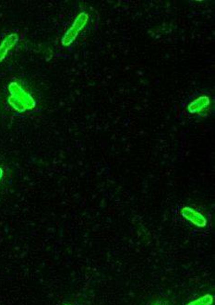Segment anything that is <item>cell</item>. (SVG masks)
<instances>
[{
	"label": "cell",
	"mask_w": 215,
	"mask_h": 305,
	"mask_svg": "<svg viewBox=\"0 0 215 305\" xmlns=\"http://www.w3.org/2000/svg\"><path fill=\"white\" fill-rule=\"evenodd\" d=\"M88 20H89V15L85 12H81L77 16L73 24L67 30V33H65V35L62 38L61 43L64 47H68L71 44H73L80 32L86 26Z\"/></svg>",
	"instance_id": "cell-2"
},
{
	"label": "cell",
	"mask_w": 215,
	"mask_h": 305,
	"mask_svg": "<svg viewBox=\"0 0 215 305\" xmlns=\"http://www.w3.org/2000/svg\"><path fill=\"white\" fill-rule=\"evenodd\" d=\"M213 301H214V297L210 294H206L202 296V298L189 303L188 305H211L213 304Z\"/></svg>",
	"instance_id": "cell-6"
},
{
	"label": "cell",
	"mask_w": 215,
	"mask_h": 305,
	"mask_svg": "<svg viewBox=\"0 0 215 305\" xmlns=\"http://www.w3.org/2000/svg\"><path fill=\"white\" fill-rule=\"evenodd\" d=\"M2 175H3V170L0 168V179L2 178Z\"/></svg>",
	"instance_id": "cell-7"
},
{
	"label": "cell",
	"mask_w": 215,
	"mask_h": 305,
	"mask_svg": "<svg viewBox=\"0 0 215 305\" xmlns=\"http://www.w3.org/2000/svg\"><path fill=\"white\" fill-rule=\"evenodd\" d=\"M8 91L10 93V96L8 98V103L16 111L22 113L28 110L34 109L36 105L34 98L29 93H26L22 89V87L17 82H11L8 85Z\"/></svg>",
	"instance_id": "cell-1"
},
{
	"label": "cell",
	"mask_w": 215,
	"mask_h": 305,
	"mask_svg": "<svg viewBox=\"0 0 215 305\" xmlns=\"http://www.w3.org/2000/svg\"><path fill=\"white\" fill-rule=\"evenodd\" d=\"M209 105H210L209 97L201 96L188 104V111L190 113H200L202 110L207 108Z\"/></svg>",
	"instance_id": "cell-5"
},
{
	"label": "cell",
	"mask_w": 215,
	"mask_h": 305,
	"mask_svg": "<svg viewBox=\"0 0 215 305\" xmlns=\"http://www.w3.org/2000/svg\"><path fill=\"white\" fill-rule=\"evenodd\" d=\"M19 41V36L16 33H11L7 35L0 45V63L6 58L8 51L15 47Z\"/></svg>",
	"instance_id": "cell-4"
},
{
	"label": "cell",
	"mask_w": 215,
	"mask_h": 305,
	"mask_svg": "<svg viewBox=\"0 0 215 305\" xmlns=\"http://www.w3.org/2000/svg\"><path fill=\"white\" fill-rule=\"evenodd\" d=\"M181 214L185 219L191 221L194 225L198 227H205L207 224V219L204 218V216L191 207H183Z\"/></svg>",
	"instance_id": "cell-3"
}]
</instances>
